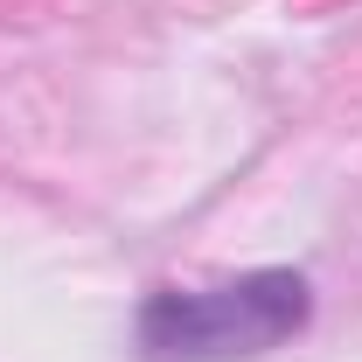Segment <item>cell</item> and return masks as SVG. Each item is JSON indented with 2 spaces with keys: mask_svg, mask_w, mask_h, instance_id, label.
<instances>
[{
  "mask_svg": "<svg viewBox=\"0 0 362 362\" xmlns=\"http://www.w3.org/2000/svg\"><path fill=\"white\" fill-rule=\"evenodd\" d=\"M314 314L307 272H244L202 293H153L139 307V349L146 362H237L293 341Z\"/></svg>",
  "mask_w": 362,
  "mask_h": 362,
  "instance_id": "6da1fadb",
  "label": "cell"
}]
</instances>
